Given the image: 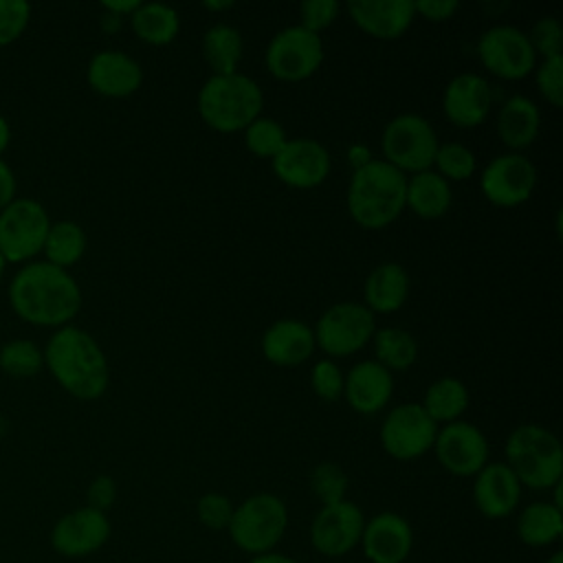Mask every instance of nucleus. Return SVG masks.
Instances as JSON below:
<instances>
[{
    "label": "nucleus",
    "mask_w": 563,
    "mask_h": 563,
    "mask_svg": "<svg viewBox=\"0 0 563 563\" xmlns=\"http://www.w3.org/2000/svg\"><path fill=\"white\" fill-rule=\"evenodd\" d=\"M9 303L26 323L64 328L81 308V290L68 271L48 262H29L9 284Z\"/></svg>",
    "instance_id": "nucleus-1"
},
{
    "label": "nucleus",
    "mask_w": 563,
    "mask_h": 563,
    "mask_svg": "<svg viewBox=\"0 0 563 563\" xmlns=\"http://www.w3.org/2000/svg\"><path fill=\"white\" fill-rule=\"evenodd\" d=\"M44 352V365L57 385L79 400H97L110 385L106 352L97 339L77 325L57 328Z\"/></svg>",
    "instance_id": "nucleus-2"
},
{
    "label": "nucleus",
    "mask_w": 563,
    "mask_h": 563,
    "mask_svg": "<svg viewBox=\"0 0 563 563\" xmlns=\"http://www.w3.org/2000/svg\"><path fill=\"white\" fill-rule=\"evenodd\" d=\"M407 176L385 163L372 158L365 167L352 172L345 205L350 218L367 231L389 227L405 211Z\"/></svg>",
    "instance_id": "nucleus-3"
},
{
    "label": "nucleus",
    "mask_w": 563,
    "mask_h": 563,
    "mask_svg": "<svg viewBox=\"0 0 563 563\" xmlns=\"http://www.w3.org/2000/svg\"><path fill=\"white\" fill-rule=\"evenodd\" d=\"M198 114L202 123L216 132H244L264 108L260 84L244 75H211L198 90Z\"/></svg>",
    "instance_id": "nucleus-4"
},
{
    "label": "nucleus",
    "mask_w": 563,
    "mask_h": 563,
    "mask_svg": "<svg viewBox=\"0 0 563 563\" xmlns=\"http://www.w3.org/2000/svg\"><path fill=\"white\" fill-rule=\"evenodd\" d=\"M504 455L521 486L550 490L563 479L561 440L541 424L526 422L515 427L506 438Z\"/></svg>",
    "instance_id": "nucleus-5"
},
{
    "label": "nucleus",
    "mask_w": 563,
    "mask_h": 563,
    "mask_svg": "<svg viewBox=\"0 0 563 563\" xmlns=\"http://www.w3.org/2000/svg\"><path fill=\"white\" fill-rule=\"evenodd\" d=\"M288 528V508L275 493H255L233 508L229 537L242 552L257 556L273 552Z\"/></svg>",
    "instance_id": "nucleus-6"
},
{
    "label": "nucleus",
    "mask_w": 563,
    "mask_h": 563,
    "mask_svg": "<svg viewBox=\"0 0 563 563\" xmlns=\"http://www.w3.org/2000/svg\"><path fill=\"white\" fill-rule=\"evenodd\" d=\"M440 139L429 119L416 112H402L389 119L380 134L383 161L405 176L431 169Z\"/></svg>",
    "instance_id": "nucleus-7"
},
{
    "label": "nucleus",
    "mask_w": 563,
    "mask_h": 563,
    "mask_svg": "<svg viewBox=\"0 0 563 563\" xmlns=\"http://www.w3.org/2000/svg\"><path fill=\"white\" fill-rule=\"evenodd\" d=\"M312 332L325 358H345L372 343L376 317L361 301H339L321 312Z\"/></svg>",
    "instance_id": "nucleus-8"
},
{
    "label": "nucleus",
    "mask_w": 563,
    "mask_h": 563,
    "mask_svg": "<svg viewBox=\"0 0 563 563\" xmlns=\"http://www.w3.org/2000/svg\"><path fill=\"white\" fill-rule=\"evenodd\" d=\"M323 55L325 51L321 35L292 24L271 37L264 53V64L275 79L295 84L312 77L321 68Z\"/></svg>",
    "instance_id": "nucleus-9"
},
{
    "label": "nucleus",
    "mask_w": 563,
    "mask_h": 563,
    "mask_svg": "<svg viewBox=\"0 0 563 563\" xmlns=\"http://www.w3.org/2000/svg\"><path fill=\"white\" fill-rule=\"evenodd\" d=\"M438 424L420 402H402L387 411L380 422L378 440L383 451L400 462L422 457L433 449Z\"/></svg>",
    "instance_id": "nucleus-10"
},
{
    "label": "nucleus",
    "mask_w": 563,
    "mask_h": 563,
    "mask_svg": "<svg viewBox=\"0 0 563 563\" xmlns=\"http://www.w3.org/2000/svg\"><path fill=\"white\" fill-rule=\"evenodd\" d=\"M51 218L37 200L15 198L0 211V255L7 262H26L42 253Z\"/></svg>",
    "instance_id": "nucleus-11"
},
{
    "label": "nucleus",
    "mask_w": 563,
    "mask_h": 563,
    "mask_svg": "<svg viewBox=\"0 0 563 563\" xmlns=\"http://www.w3.org/2000/svg\"><path fill=\"white\" fill-rule=\"evenodd\" d=\"M479 64L495 77L519 81L537 66V55L528 42L526 31L512 24H495L477 40Z\"/></svg>",
    "instance_id": "nucleus-12"
},
{
    "label": "nucleus",
    "mask_w": 563,
    "mask_h": 563,
    "mask_svg": "<svg viewBox=\"0 0 563 563\" xmlns=\"http://www.w3.org/2000/svg\"><path fill=\"white\" fill-rule=\"evenodd\" d=\"M537 187L534 163L519 152H504L486 163L479 174L484 198L501 209H512L530 200Z\"/></svg>",
    "instance_id": "nucleus-13"
},
{
    "label": "nucleus",
    "mask_w": 563,
    "mask_h": 563,
    "mask_svg": "<svg viewBox=\"0 0 563 563\" xmlns=\"http://www.w3.org/2000/svg\"><path fill=\"white\" fill-rule=\"evenodd\" d=\"M440 466L457 477H475L490 455V446L479 427L466 420H455L438 427L433 449Z\"/></svg>",
    "instance_id": "nucleus-14"
},
{
    "label": "nucleus",
    "mask_w": 563,
    "mask_h": 563,
    "mask_svg": "<svg viewBox=\"0 0 563 563\" xmlns=\"http://www.w3.org/2000/svg\"><path fill=\"white\" fill-rule=\"evenodd\" d=\"M363 526L365 515L350 499L321 506L310 521V545L328 559L345 556L361 543Z\"/></svg>",
    "instance_id": "nucleus-15"
},
{
    "label": "nucleus",
    "mask_w": 563,
    "mask_h": 563,
    "mask_svg": "<svg viewBox=\"0 0 563 563\" xmlns=\"http://www.w3.org/2000/svg\"><path fill=\"white\" fill-rule=\"evenodd\" d=\"M112 526L106 512L90 506L62 515L51 530V545L64 559H84L101 550L110 539Z\"/></svg>",
    "instance_id": "nucleus-16"
},
{
    "label": "nucleus",
    "mask_w": 563,
    "mask_h": 563,
    "mask_svg": "<svg viewBox=\"0 0 563 563\" xmlns=\"http://www.w3.org/2000/svg\"><path fill=\"white\" fill-rule=\"evenodd\" d=\"M271 167L284 185L295 189H314L330 176L332 158L323 143L299 136L286 141L279 154L271 161Z\"/></svg>",
    "instance_id": "nucleus-17"
},
{
    "label": "nucleus",
    "mask_w": 563,
    "mask_h": 563,
    "mask_svg": "<svg viewBox=\"0 0 563 563\" xmlns=\"http://www.w3.org/2000/svg\"><path fill=\"white\" fill-rule=\"evenodd\" d=\"M442 110L449 123L462 130L482 125L493 110V88L477 73L455 75L442 92Z\"/></svg>",
    "instance_id": "nucleus-18"
},
{
    "label": "nucleus",
    "mask_w": 563,
    "mask_h": 563,
    "mask_svg": "<svg viewBox=\"0 0 563 563\" xmlns=\"http://www.w3.org/2000/svg\"><path fill=\"white\" fill-rule=\"evenodd\" d=\"M361 550L369 563H405L413 548L411 523L391 510L365 519Z\"/></svg>",
    "instance_id": "nucleus-19"
},
{
    "label": "nucleus",
    "mask_w": 563,
    "mask_h": 563,
    "mask_svg": "<svg viewBox=\"0 0 563 563\" xmlns=\"http://www.w3.org/2000/svg\"><path fill=\"white\" fill-rule=\"evenodd\" d=\"M88 86L110 99H123L134 95L143 84L141 64L123 51H99L90 57L86 68Z\"/></svg>",
    "instance_id": "nucleus-20"
},
{
    "label": "nucleus",
    "mask_w": 563,
    "mask_h": 563,
    "mask_svg": "<svg viewBox=\"0 0 563 563\" xmlns=\"http://www.w3.org/2000/svg\"><path fill=\"white\" fill-rule=\"evenodd\" d=\"M521 488L506 462H488L473 477V504L486 519H506L519 506Z\"/></svg>",
    "instance_id": "nucleus-21"
},
{
    "label": "nucleus",
    "mask_w": 563,
    "mask_h": 563,
    "mask_svg": "<svg viewBox=\"0 0 563 563\" xmlns=\"http://www.w3.org/2000/svg\"><path fill=\"white\" fill-rule=\"evenodd\" d=\"M345 9L352 22L374 40H398L416 20L411 0H352Z\"/></svg>",
    "instance_id": "nucleus-22"
},
{
    "label": "nucleus",
    "mask_w": 563,
    "mask_h": 563,
    "mask_svg": "<svg viewBox=\"0 0 563 563\" xmlns=\"http://www.w3.org/2000/svg\"><path fill=\"white\" fill-rule=\"evenodd\" d=\"M391 396H394V374L387 372L374 358L358 361L345 374L343 398L356 413L374 416L389 405Z\"/></svg>",
    "instance_id": "nucleus-23"
},
{
    "label": "nucleus",
    "mask_w": 563,
    "mask_h": 563,
    "mask_svg": "<svg viewBox=\"0 0 563 563\" xmlns=\"http://www.w3.org/2000/svg\"><path fill=\"white\" fill-rule=\"evenodd\" d=\"M314 350V332L299 319H277L262 334V354L277 367L301 365Z\"/></svg>",
    "instance_id": "nucleus-24"
},
{
    "label": "nucleus",
    "mask_w": 563,
    "mask_h": 563,
    "mask_svg": "<svg viewBox=\"0 0 563 563\" xmlns=\"http://www.w3.org/2000/svg\"><path fill=\"white\" fill-rule=\"evenodd\" d=\"M411 279L398 262H383L369 271L363 284V306L372 314H391L400 310L409 297Z\"/></svg>",
    "instance_id": "nucleus-25"
},
{
    "label": "nucleus",
    "mask_w": 563,
    "mask_h": 563,
    "mask_svg": "<svg viewBox=\"0 0 563 563\" xmlns=\"http://www.w3.org/2000/svg\"><path fill=\"white\" fill-rule=\"evenodd\" d=\"M541 128V112L537 103L523 95L508 97L497 112V134L508 152H523L530 147Z\"/></svg>",
    "instance_id": "nucleus-26"
},
{
    "label": "nucleus",
    "mask_w": 563,
    "mask_h": 563,
    "mask_svg": "<svg viewBox=\"0 0 563 563\" xmlns=\"http://www.w3.org/2000/svg\"><path fill=\"white\" fill-rule=\"evenodd\" d=\"M451 205H453L451 183H446L438 172L424 169L407 176L405 207L413 216L422 220H438L446 216Z\"/></svg>",
    "instance_id": "nucleus-27"
},
{
    "label": "nucleus",
    "mask_w": 563,
    "mask_h": 563,
    "mask_svg": "<svg viewBox=\"0 0 563 563\" xmlns=\"http://www.w3.org/2000/svg\"><path fill=\"white\" fill-rule=\"evenodd\" d=\"M132 33L150 46H167L180 33V15L163 2H141L130 15Z\"/></svg>",
    "instance_id": "nucleus-28"
},
{
    "label": "nucleus",
    "mask_w": 563,
    "mask_h": 563,
    "mask_svg": "<svg viewBox=\"0 0 563 563\" xmlns=\"http://www.w3.org/2000/svg\"><path fill=\"white\" fill-rule=\"evenodd\" d=\"M563 534V510L552 501H532L517 517V537L530 548H545Z\"/></svg>",
    "instance_id": "nucleus-29"
},
{
    "label": "nucleus",
    "mask_w": 563,
    "mask_h": 563,
    "mask_svg": "<svg viewBox=\"0 0 563 563\" xmlns=\"http://www.w3.org/2000/svg\"><path fill=\"white\" fill-rule=\"evenodd\" d=\"M244 55L242 33L227 22L209 26L202 35V57L213 75L238 73V66Z\"/></svg>",
    "instance_id": "nucleus-30"
},
{
    "label": "nucleus",
    "mask_w": 563,
    "mask_h": 563,
    "mask_svg": "<svg viewBox=\"0 0 563 563\" xmlns=\"http://www.w3.org/2000/svg\"><path fill=\"white\" fill-rule=\"evenodd\" d=\"M420 405L438 427L449 424L462 420V413L468 407V389L460 378L442 376L427 387Z\"/></svg>",
    "instance_id": "nucleus-31"
},
{
    "label": "nucleus",
    "mask_w": 563,
    "mask_h": 563,
    "mask_svg": "<svg viewBox=\"0 0 563 563\" xmlns=\"http://www.w3.org/2000/svg\"><path fill=\"white\" fill-rule=\"evenodd\" d=\"M376 363H380L387 372H407L418 358V341L416 336L398 325L376 328L372 336Z\"/></svg>",
    "instance_id": "nucleus-32"
},
{
    "label": "nucleus",
    "mask_w": 563,
    "mask_h": 563,
    "mask_svg": "<svg viewBox=\"0 0 563 563\" xmlns=\"http://www.w3.org/2000/svg\"><path fill=\"white\" fill-rule=\"evenodd\" d=\"M86 246H88V238H86V231L81 229V224H77L73 220L51 222V229L46 233L44 249H42L46 255L44 262L68 271L84 257Z\"/></svg>",
    "instance_id": "nucleus-33"
},
{
    "label": "nucleus",
    "mask_w": 563,
    "mask_h": 563,
    "mask_svg": "<svg viewBox=\"0 0 563 563\" xmlns=\"http://www.w3.org/2000/svg\"><path fill=\"white\" fill-rule=\"evenodd\" d=\"M477 158L471 147L457 141H444L438 145L431 169L438 172L446 183H462L475 174Z\"/></svg>",
    "instance_id": "nucleus-34"
},
{
    "label": "nucleus",
    "mask_w": 563,
    "mask_h": 563,
    "mask_svg": "<svg viewBox=\"0 0 563 563\" xmlns=\"http://www.w3.org/2000/svg\"><path fill=\"white\" fill-rule=\"evenodd\" d=\"M288 136L282 123L273 117L260 114L246 130H244V145L257 158L273 161L279 150L286 145Z\"/></svg>",
    "instance_id": "nucleus-35"
},
{
    "label": "nucleus",
    "mask_w": 563,
    "mask_h": 563,
    "mask_svg": "<svg viewBox=\"0 0 563 563\" xmlns=\"http://www.w3.org/2000/svg\"><path fill=\"white\" fill-rule=\"evenodd\" d=\"M0 367L18 378L35 376L44 367V352L29 339L9 341L0 350Z\"/></svg>",
    "instance_id": "nucleus-36"
},
{
    "label": "nucleus",
    "mask_w": 563,
    "mask_h": 563,
    "mask_svg": "<svg viewBox=\"0 0 563 563\" xmlns=\"http://www.w3.org/2000/svg\"><path fill=\"white\" fill-rule=\"evenodd\" d=\"M347 473L334 462H319L310 471V490L321 501V506H330L347 499Z\"/></svg>",
    "instance_id": "nucleus-37"
},
{
    "label": "nucleus",
    "mask_w": 563,
    "mask_h": 563,
    "mask_svg": "<svg viewBox=\"0 0 563 563\" xmlns=\"http://www.w3.org/2000/svg\"><path fill=\"white\" fill-rule=\"evenodd\" d=\"M526 35H528V42H530L534 55H541L543 59L563 55V26H561L559 18H554V15L539 18L532 24L530 33H526Z\"/></svg>",
    "instance_id": "nucleus-38"
},
{
    "label": "nucleus",
    "mask_w": 563,
    "mask_h": 563,
    "mask_svg": "<svg viewBox=\"0 0 563 563\" xmlns=\"http://www.w3.org/2000/svg\"><path fill=\"white\" fill-rule=\"evenodd\" d=\"M343 383H345V374L332 358H321L310 369V387L314 396L325 402H334L343 398Z\"/></svg>",
    "instance_id": "nucleus-39"
},
{
    "label": "nucleus",
    "mask_w": 563,
    "mask_h": 563,
    "mask_svg": "<svg viewBox=\"0 0 563 563\" xmlns=\"http://www.w3.org/2000/svg\"><path fill=\"white\" fill-rule=\"evenodd\" d=\"M534 84L539 95L552 106H563V55L541 59L539 66H534Z\"/></svg>",
    "instance_id": "nucleus-40"
},
{
    "label": "nucleus",
    "mask_w": 563,
    "mask_h": 563,
    "mask_svg": "<svg viewBox=\"0 0 563 563\" xmlns=\"http://www.w3.org/2000/svg\"><path fill=\"white\" fill-rule=\"evenodd\" d=\"M233 501L224 493H205L196 501V517L209 530H227L233 517Z\"/></svg>",
    "instance_id": "nucleus-41"
},
{
    "label": "nucleus",
    "mask_w": 563,
    "mask_h": 563,
    "mask_svg": "<svg viewBox=\"0 0 563 563\" xmlns=\"http://www.w3.org/2000/svg\"><path fill=\"white\" fill-rule=\"evenodd\" d=\"M31 7L22 0H0V46L15 42L29 26Z\"/></svg>",
    "instance_id": "nucleus-42"
},
{
    "label": "nucleus",
    "mask_w": 563,
    "mask_h": 563,
    "mask_svg": "<svg viewBox=\"0 0 563 563\" xmlns=\"http://www.w3.org/2000/svg\"><path fill=\"white\" fill-rule=\"evenodd\" d=\"M339 11L336 0H303L299 4V26L319 35L339 18Z\"/></svg>",
    "instance_id": "nucleus-43"
},
{
    "label": "nucleus",
    "mask_w": 563,
    "mask_h": 563,
    "mask_svg": "<svg viewBox=\"0 0 563 563\" xmlns=\"http://www.w3.org/2000/svg\"><path fill=\"white\" fill-rule=\"evenodd\" d=\"M86 506L108 512L117 501V482L110 475H97L86 490Z\"/></svg>",
    "instance_id": "nucleus-44"
},
{
    "label": "nucleus",
    "mask_w": 563,
    "mask_h": 563,
    "mask_svg": "<svg viewBox=\"0 0 563 563\" xmlns=\"http://www.w3.org/2000/svg\"><path fill=\"white\" fill-rule=\"evenodd\" d=\"M416 15H422L427 22H446L460 11L457 0H416Z\"/></svg>",
    "instance_id": "nucleus-45"
},
{
    "label": "nucleus",
    "mask_w": 563,
    "mask_h": 563,
    "mask_svg": "<svg viewBox=\"0 0 563 563\" xmlns=\"http://www.w3.org/2000/svg\"><path fill=\"white\" fill-rule=\"evenodd\" d=\"M15 176L13 169L0 158V211L15 200Z\"/></svg>",
    "instance_id": "nucleus-46"
},
{
    "label": "nucleus",
    "mask_w": 563,
    "mask_h": 563,
    "mask_svg": "<svg viewBox=\"0 0 563 563\" xmlns=\"http://www.w3.org/2000/svg\"><path fill=\"white\" fill-rule=\"evenodd\" d=\"M345 156H347V163H350L352 172L365 167V165L374 158V156H372V150H369L365 143H354V145H350Z\"/></svg>",
    "instance_id": "nucleus-47"
},
{
    "label": "nucleus",
    "mask_w": 563,
    "mask_h": 563,
    "mask_svg": "<svg viewBox=\"0 0 563 563\" xmlns=\"http://www.w3.org/2000/svg\"><path fill=\"white\" fill-rule=\"evenodd\" d=\"M141 2H136V0H108V2H101V9L106 11V13H112V15H117V18H130L134 11H136V7H139Z\"/></svg>",
    "instance_id": "nucleus-48"
},
{
    "label": "nucleus",
    "mask_w": 563,
    "mask_h": 563,
    "mask_svg": "<svg viewBox=\"0 0 563 563\" xmlns=\"http://www.w3.org/2000/svg\"><path fill=\"white\" fill-rule=\"evenodd\" d=\"M249 563H299L297 559L284 554V552H264V554H257V556H251Z\"/></svg>",
    "instance_id": "nucleus-49"
},
{
    "label": "nucleus",
    "mask_w": 563,
    "mask_h": 563,
    "mask_svg": "<svg viewBox=\"0 0 563 563\" xmlns=\"http://www.w3.org/2000/svg\"><path fill=\"white\" fill-rule=\"evenodd\" d=\"M202 7L211 13H220V11H231L233 9V2L231 0H205Z\"/></svg>",
    "instance_id": "nucleus-50"
},
{
    "label": "nucleus",
    "mask_w": 563,
    "mask_h": 563,
    "mask_svg": "<svg viewBox=\"0 0 563 563\" xmlns=\"http://www.w3.org/2000/svg\"><path fill=\"white\" fill-rule=\"evenodd\" d=\"M11 143V128H9V121L0 114V154L9 147Z\"/></svg>",
    "instance_id": "nucleus-51"
},
{
    "label": "nucleus",
    "mask_w": 563,
    "mask_h": 563,
    "mask_svg": "<svg viewBox=\"0 0 563 563\" xmlns=\"http://www.w3.org/2000/svg\"><path fill=\"white\" fill-rule=\"evenodd\" d=\"M121 20H123V18H117V15H112V13H106V11H103L101 26H103L106 31H117V29L121 26Z\"/></svg>",
    "instance_id": "nucleus-52"
},
{
    "label": "nucleus",
    "mask_w": 563,
    "mask_h": 563,
    "mask_svg": "<svg viewBox=\"0 0 563 563\" xmlns=\"http://www.w3.org/2000/svg\"><path fill=\"white\" fill-rule=\"evenodd\" d=\"M545 563H563V552H561V550H556V552H554Z\"/></svg>",
    "instance_id": "nucleus-53"
},
{
    "label": "nucleus",
    "mask_w": 563,
    "mask_h": 563,
    "mask_svg": "<svg viewBox=\"0 0 563 563\" xmlns=\"http://www.w3.org/2000/svg\"><path fill=\"white\" fill-rule=\"evenodd\" d=\"M4 268H7V260L0 255V282H2V275H4Z\"/></svg>",
    "instance_id": "nucleus-54"
}]
</instances>
